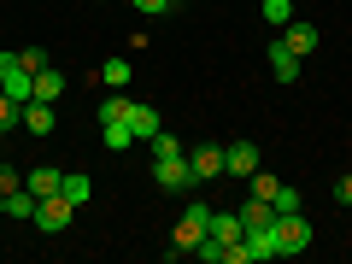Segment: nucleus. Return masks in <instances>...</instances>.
Segmentation results:
<instances>
[{"label":"nucleus","instance_id":"f257e3e1","mask_svg":"<svg viewBox=\"0 0 352 264\" xmlns=\"http://www.w3.org/2000/svg\"><path fill=\"white\" fill-rule=\"evenodd\" d=\"M206 223H212V206L206 200H188L182 206V217H176V235H170V252L182 258V252H194L206 241Z\"/></svg>","mask_w":352,"mask_h":264},{"label":"nucleus","instance_id":"f03ea898","mask_svg":"<svg viewBox=\"0 0 352 264\" xmlns=\"http://www.w3.org/2000/svg\"><path fill=\"white\" fill-rule=\"evenodd\" d=\"M153 182H159L164 194H188V188H194L188 153H164V159H153Z\"/></svg>","mask_w":352,"mask_h":264},{"label":"nucleus","instance_id":"7ed1b4c3","mask_svg":"<svg viewBox=\"0 0 352 264\" xmlns=\"http://www.w3.org/2000/svg\"><path fill=\"white\" fill-rule=\"evenodd\" d=\"M276 247H282V258H294V252L311 247V223H305V212H276Z\"/></svg>","mask_w":352,"mask_h":264},{"label":"nucleus","instance_id":"20e7f679","mask_svg":"<svg viewBox=\"0 0 352 264\" xmlns=\"http://www.w3.org/2000/svg\"><path fill=\"white\" fill-rule=\"evenodd\" d=\"M71 212H76V206L65 200V194H47V200H36V217H30V223L47 229V235H59V229L71 223Z\"/></svg>","mask_w":352,"mask_h":264},{"label":"nucleus","instance_id":"39448f33","mask_svg":"<svg viewBox=\"0 0 352 264\" xmlns=\"http://www.w3.org/2000/svg\"><path fill=\"white\" fill-rule=\"evenodd\" d=\"M188 164H194V182H217V176H223V147H217V141L188 147Z\"/></svg>","mask_w":352,"mask_h":264},{"label":"nucleus","instance_id":"423d86ee","mask_svg":"<svg viewBox=\"0 0 352 264\" xmlns=\"http://www.w3.org/2000/svg\"><path fill=\"white\" fill-rule=\"evenodd\" d=\"M30 82H36V76L18 65V53H6V59H0V94H12V100H30Z\"/></svg>","mask_w":352,"mask_h":264},{"label":"nucleus","instance_id":"0eeeda50","mask_svg":"<svg viewBox=\"0 0 352 264\" xmlns=\"http://www.w3.org/2000/svg\"><path fill=\"white\" fill-rule=\"evenodd\" d=\"M258 170V147L252 141H229L223 147V176H252Z\"/></svg>","mask_w":352,"mask_h":264},{"label":"nucleus","instance_id":"6e6552de","mask_svg":"<svg viewBox=\"0 0 352 264\" xmlns=\"http://www.w3.org/2000/svg\"><path fill=\"white\" fill-rule=\"evenodd\" d=\"M59 94H65V71H59V65H41V71H36V82H30V100H59Z\"/></svg>","mask_w":352,"mask_h":264},{"label":"nucleus","instance_id":"1a4fd4ad","mask_svg":"<svg viewBox=\"0 0 352 264\" xmlns=\"http://www.w3.org/2000/svg\"><path fill=\"white\" fill-rule=\"evenodd\" d=\"M270 76H276V82H294V76H300V53L288 47V41H270Z\"/></svg>","mask_w":352,"mask_h":264},{"label":"nucleus","instance_id":"9d476101","mask_svg":"<svg viewBox=\"0 0 352 264\" xmlns=\"http://www.w3.org/2000/svg\"><path fill=\"white\" fill-rule=\"evenodd\" d=\"M206 235H212V241H223V247H235V241L247 235V223H241V212H212Z\"/></svg>","mask_w":352,"mask_h":264},{"label":"nucleus","instance_id":"9b49d317","mask_svg":"<svg viewBox=\"0 0 352 264\" xmlns=\"http://www.w3.org/2000/svg\"><path fill=\"white\" fill-rule=\"evenodd\" d=\"M247 252L252 258H282V247H276V223H264V229H247Z\"/></svg>","mask_w":352,"mask_h":264},{"label":"nucleus","instance_id":"f8f14e48","mask_svg":"<svg viewBox=\"0 0 352 264\" xmlns=\"http://www.w3.org/2000/svg\"><path fill=\"white\" fill-rule=\"evenodd\" d=\"M59 182H65V170H53V164H36V170L24 176V188L36 194V200H47V194H59Z\"/></svg>","mask_w":352,"mask_h":264},{"label":"nucleus","instance_id":"ddd939ff","mask_svg":"<svg viewBox=\"0 0 352 264\" xmlns=\"http://www.w3.org/2000/svg\"><path fill=\"white\" fill-rule=\"evenodd\" d=\"M129 129H135V141H153V135H159V112H153V106H135V100H129Z\"/></svg>","mask_w":352,"mask_h":264},{"label":"nucleus","instance_id":"4468645a","mask_svg":"<svg viewBox=\"0 0 352 264\" xmlns=\"http://www.w3.org/2000/svg\"><path fill=\"white\" fill-rule=\"evenodd\" d=\"M282 41H288V47L305 59V53H317V24H300V18H294V24L282 30Z\"/></svg>","mask_w":352,"mask_h":264},{"label":"nucleus","instance_id":"2eb2a0df","mask_svg":"<svg viewBox=\"0 0 352 264\" xmlns=\"http://www.w3.org/2000/svg\"><path fill=\"white\" fill-rule=\"evenodd\" d=\"M24 129L30 135H53V106L47 100H24Z\"/></svg>","mask_w":352,"mask_h":264},{"label":"nucleus","instance_id":"dca6fc26","mask_svg":"<svg viewBox=\"0 0 352 264\" xmlns=\"http://www.w3.org/2000/svg\"><path fill=\"white\" fill-rule=\"evenodd\" d=\"M241 223H247V229H264V223H276V206H270V200H258V194H252V200L241 206Z\"/></svg>","mask_w":352,"mask_h":264},{"label":"nucleus","instance_id":"f3484780","mask_svg":"<svg viewBox=\"0 0 352 264\" xmlns=\"http://www.w3.org/2000/svg\"><path fill=\"white\" fill-rule=\"evenodd\" d=\"M100 141H106L112 153H129V147H135V129H129V118H124V124H100Z\"/></svg>","mask_w":352,"mask_h":264},{"label":"nucleus","instance_id":"a211bd4d","mask_svg":"<svg viewBox=\"0 0 352 264\" xmlns=\"http://www.w3.org/2000/svg\"><path fill=\"white\" fill-rule=\"evenodd\" d=\"M258 12H264L270 30H288L294 24V0H258Z\"/></svg>","mask_w":352,"mask_h":264},{"label":"nucleus","instance_id":"6ab92c4d","mask_svg":"<svg viewBox=\"0 0 352 264\" xmlns=\"http://www.w3.org/2000/svg\"><path fill=\"white\" fill-rule=\"evenodd\" d=\"M59 194H65V200H71V206H82L88 194H94V182H88L82 170H71V176H65V182H59Z\"/></svg>","mask_w":352,"mask_h":264},{"label":"nucleus","instance_id":"aec40b11","mask_svg":"<svg viewBox=\"0 0 352 264\" xmlns=\"http://www.w3.org/2000/svg\"><path fill=\"white\" fill-rule=\"evenodd\" d=\"M6 217H36V194L30 188H18V194H6V206H0Z\"/></svg>","mask_w":352,"mask_h":264},{"label":"nucleus","instance_id":"412c9836","mask_svg":"<svg viewBox=\"0 0 352 264\" xmlns=\"http://www.w3.org/2000/svg\"><path fill=\"white\" fill-rule=\"evenodd\" d=\"M100 82L106 88H129V59H106L100 65Z\"/></svg>","mask_w":352,"mask_h":264},{"label":"nucleus","instance_id":"4be33fe9","mask_svg":"<svg viewBox=\"0 0 352 264\" xmlns=\"http://www.w3.org/2000/svg\"><path fill=\"white\" fill-rule=\"evenodd\" d=\"M12 124H24V100H12V94H0V135Z\"/></svg>","mask_w":352,"mask_h":264},{"label":"nucleus","instance_id":"5701e85b","mask_svg":"<svg viewBox=\"0 0 352 264\" xmlns=\"http://www.w3.org/2000/svg\"><path fill=\"white\" fill-rule=\"evenodd\" d=\"M129 118V94H112V100L100 106V124H124Z\"/></svg>","mask_w":352,"mask_h":264},{"label":"nucleus","instance_id":"b1692460","mask_svg":"<svg viewBox=\"0 0 352 264\" xmlns=\"http://www.w3.org/2000/svg\"><path fill=\"white\" fill-rule=\"evenodd\" d=\"M247 182H252V194H258V200H276V188H282V182H276L270 170H252Z\"/></svg>","mask_w":352,"mask_h":264},{"label":"nucleus","instance_id":"393cba45","mask_svg":"<svg viewBox=\"0 0 352 264\" xmlns=\"http://www.w3.org/2000/svg\"><path fill=\"white\" fill-rule=\"evenodd\" d=\"M270 206H276V212H305L300 188H288V182H282V188H276V200H270Z\"/></svg>","mask_w":352,"mask_h":264},{"label":"nucleus","instance_id":"a878e982","mask_svg":"<svg viewBox=\"0 0 352 264\" xmlns=\"http://www.w3.org/2000/svg\"><path fill=\"white\" fill-rule=\"evenodd\" d=\"M18 65H24V71H30V76H36V71H41V65H53V59H47V47H24V53H18Z\"/></svg>","mask_w":352,"mask_h":264},{"label":"nucleus","instance_id":"bb28decb","mask_svg":"<svg viewBox=\"0 0 352 264\" xmlns=\"http://www.w3.org/2000/svg\"><path fill=\"white\" fill-rule=\"evenodd\" d=\"M18 188H24V176H18L12 164H0V194H18Z\"/></svg>","mask_w":352,"mask_h":264},{"label":"nucleus","instance_id":"cd10ccee","mask_svg":"<svg viewBox=\"0 0 352 264\" xmlns=\"http://www.w3.org/2000/svg\"><path fill=\"white\" fill-rule=\"evenodd\" d=\"M129 6H135V12H153V18H159V12H170V0H129Z\"/></svg>","mask_w":352,"mask_h":264},{"label":"nucleus","instance_id":"c85d7f7f","mask_svg":"<svg viewBox=\"0 0 352 264\" xmlns=\"http://www.w3.org/2000/svg\"><path fill=\"white\" fill-rule=\"evenodd\" d=\"M335 200H340V206H352V176H340V188H335Z\"/></svg>","mask_w":352,"mask_h":264},{"label":"nucleus","instance_id":"c756f323","mask_svg":"<svg viewBox=\"0 0 352 264\" xmlns=\"http://www.w3.org/2000/svg\"><path fill=\"white\" fill-rule=\"evenodd\" d=\"M176 6H188V0H170V12H176Z\"/></svg>","mask_w":352,"mask_h":264},{"label":"nucleus","instance_id":"7c9ffc66","mask_svg":"<svg viewBox=\"0 0 352 264\" xmlns=\"http://www.w3.org/2000/svg\"><path fill=\"white\" fill-rule=\"evenodd\" d=\"M0 59H6V47H0Z\"/></svg>","mask_w":352,"mask_h":264}]
</instances>
